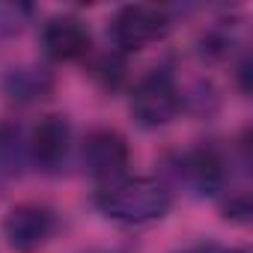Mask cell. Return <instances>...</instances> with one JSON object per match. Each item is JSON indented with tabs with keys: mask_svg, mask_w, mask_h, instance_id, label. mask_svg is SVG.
Segmentation results:
<instances>
[{
	"mask_svg": "<svg viewBox=\"0 0 253 253\" xmlns=\"http://www.w3.org/2000/svg\"><path fill=\"white\" fill-rule=\"evenodd\" d=\"M95 209L107 220L143 226L170 214L173 191L158 179H116L95 194Z\"/></svg>",
	"mask_w": 253,
	"mask_h": 253,
	"instance_id": "obj_1",
	"label": "cell"
},
{
	"mask_svg": "<svg viewBox=\"0 0 253 253\" xmlns=\"http://www.w3.org/2000/svg\"><path fill=\"white\" fill-rule=\"evenodd\" d=\"M182 110V89L167 66L146 72L131 89V116L140 128H164Z\"/></svg>",
	"mask_w": 253,
	"mask_h": 253,
	"instance_id": "obj_2",
	"label": "cell"
},
{
	"mask_svg": "<svg viewBox=\"0 0 253 253\" xmlns=\"http://www.w3.org/2000/svg\"><path fill=\"white\" fill-rule=\"evenodd\" d=\"M167 30H170L167 9L134 3V6H122L113 15V21L107 27V36H110V42L119 54H134V51H143L146 45L158 42Z\"/></svg>",
	"mask_w": 253,
	"mask_h": 253,
	"instance_id": "obj_3",
	"label": "cell"
},
{
	"mask_svg": "<svg viewBox=\"0 0 253 253\" xmlns=\"http://www.w3.org/2000/svg\"><path fill=\"white\" fill-rule=\"evenodd\" d=\"M72 161V122L60 113L42 116L27 137V164L45 176H60Z\"/></svg>",
	"mask_w": 253,
	"mask_h": 253,
	"instance_id": "obj_4",
	"label": "cell"
},
{
	"mask_svg": "<svg viewBox=\"0 0 253 253\" xmlns=\"http://www.w3.org/2000/svg\"><path fill=\"white\" fill-rule=\"evenodd\" d=\"M81 164L92 179L110 185L116 179H125V173H128L131 146L113 128H95L86 134V140L81 146Z\"/></svg>",
	"mask_w": 253,
	"mask_h": 253,
	"instance_id": "obj_5",
	"label": "cell"
},
{
	"mask_svg": "<svg viewBox=\"0 0 253 253\" xmlns=\"http://www.w3.org/2000/svg\"><path fill=\"white\" fill-rule=\"evenodd\" d=\"M0 229H3L6 244L15 253H36L54 238L57 214H54V209H48L42 203H21V206L9 209Z\"/></svg>",
	"mask_w": 253,
	"mask_h": 253,
	"instance_id": "obj_6",
	"label": "cell"
},
{
	"mask_svg": "<svg viewBox=\"0 0 253 253\" xmlns=\"http://www.w3.org/2000/svg\"><path fill=\"white\" fill-rule=\"evenodd\" d=\"M39 42H42V51L57 63H78V60L89 57V51H92L89 24L72 12L48 18L42 24Z\"/></svg>",
	"mask_w": 253,
	"mask_h": 253,
	"instance_id": "obj_7",
	"label": "cell"
},
{
	"mask_svg": "<svg viewBox=\"0 0 253 253\" xmlns=\"http://www.w3.org/2000/svg\"><path fill=\"white\" fill-rule=\"evenodd\" d=\"M176 173L179 179L200 197H214L226 188V179H229V164L223 158L220 149L214 146H197V149H188L176 158Z\"/></svg>",
	"mask_w": 253,
	"mask_h": 253,
	"instance_id": "obj_8",
	"label": "cell"
},
{
	"mask_svg": "<svg viewBox=\"0 0 253 253\" xmlns=\"http://www.w3.org/2000/svg\"><path fill=\"white\" fill-rule=\"evenodd\" d=\"M3 86V95L18 101V104H33L51 95L54 89V75L45 66H15L3 75L0 81Z\"/></svg>",
	"mask_w": 253,
	"mask_h": 253,
	"instance_id": "obj_9",
	"label": "cell"
},
{
	"mask_svg": "<svg viewBox=\"0 0 253 253\" xmlns=\"http://www.w3.org/2000/svg\"><path fill=\"white\" fill-rule=\"evenodd\" d=\"M27 164V137L15 122H0V194L9 188Z\"/></svg>",
	"mask_w": 253,
	"mask_h": 253,
	"instance_id": "obj_10",
	"label": "cell"
},
{
	"mask_svg": "<svg viewBox=\"0 0 253 253\" xmlns=\"http://www.w3.org/2000/svg\"><path fill=\"white\" fill-rule=\"evenodd\" d=\"M36 9L21 0H0V36H15L33 21Z\"/></svg>",
	"mask_w": 253,
	"mask_h": 253,
	"instance_id": "obj_11",
	"label": "cell"
},
{
	"mask_svg": "<svg viewBox=\"0 0 253 253\" xmlns=\"http://www.w3.org/2000/svg\"><path fill=\"white\" fill-rule=\"evenodd\" d=\"M86 253H116V250H86Z\"/></svg>",
	"mask_w": 253,
	"mask_h": 253,
	"instance_id": "obj_12",
	"label": "cell"
}]
</instances>
